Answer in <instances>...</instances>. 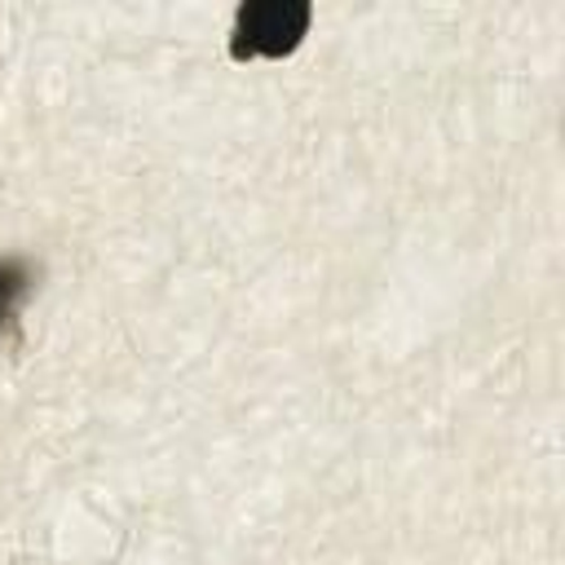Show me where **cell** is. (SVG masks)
<instances>
[{
  "label": "cell",
  "instance_id": "7a4b0ae2",
  "mask_svg": "<svg viewBox=\"0 0 565 565\" xmlns=\"http://www.w3.org/2000/svg\"><path fill=\"white\" fill-rule=\"evenodd\" d=\"M31 291V274L22 260H0V335L18 322V309Z\"/></svg>",
  "mask_w": 565,
  "mask_h": 565
},
{
  "label": "cell",
  "instance_id": "6da1fadb",
  "mask_svg": "<svg viewBox=\"0 0 565 565\" xmlns=\"http://www.w3.org/2000/svg\"><path fill=\"white\" fill-rule=\"evenodd\" d=\"M305 9L291 4H256L238 13V35H234V53L252 57V53H287L300 31H305Z\"/></svg>",
  "mask_w": 565,
  "mask_h": 565
}]
</instances>
